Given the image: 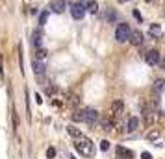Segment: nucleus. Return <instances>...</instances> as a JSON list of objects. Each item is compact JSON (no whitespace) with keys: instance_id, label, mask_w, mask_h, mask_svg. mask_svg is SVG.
Wrapping results in <instances>:
<instances>
[{"instance_id":"a878e982","label":"nucleus","mask_w":165,"mask_h":159,"mask_svg":"<svg viewBox=\"0 0 165 159\" xmlns=\"http://www.w3.org/2000/svg\"><path fill=\"white\" fill-rule=\"evenodd\" d=\"M134 17L141 22V20H143V17H141V13H139V9H134Z\"/></svg>"},{"instance_id":"a211bd4d","label":"nucleus","mask_w":165,"mask_h":159,"mask_svg":"<svg viewBox=\"0 0 165 159\" xmlns=\"http://www.w3.org/2000/svg\"><path fill=\"white\" fill-rule=\"evenodd\" d=\"M104 17H106V20H109V22H115V20H117V13H115L111 8L106 9V15H104Z\"/></svg>"},{"instance_id":"c756f323","label":"nucleus","mask_w":165,"mask_h":159,"mask_svg":"<svg viewBox=\"0 0 165 159\" xmlns=\"http://www.w3.org/2000/svg\"><path fill=\"white\" fill-rule=\"evenodd\" d=\"M69 159H76V157H74V155H69Z\"/></svg>"},{"instance_id":"4be33fe9","label":"nucleus","mask_w":165,"mask_h":159,"mask_svg":"<svg viewBox=\"0 0 165 159\" xmlns=\"http://www.w3.org/2000/svg\"><path fill=\"white\" fill-rule=\"evenodd\" d=\"M46 157H48V159H54L56 157V148L54 146H50L48 150H46Z\"/></svg>"},{"instance_id":"f8f14e48","label":"nucleus","mask_w":165,"mask_h":159,"mask_svg":"<svg viewBox=\"0 0 165 159\" xmlns=\"http://www.w3.org/2000/svg\"><path fill=\"white\" fill-rule=\"evenodd\" d=\"M100 126H102V130L111 131V130H113V117H111V115L102 117V119H100Z\"/></svg>"},{"instance_id":"ddd939ff","label":"nucleus","mask_w":165,"mask_h":159,"mask_svg":"<svg viewBox=\"0 0 165 159\" xmlns=\"http://www.w3.org/2000/svg\"><path fill=\"white\" fill-rule=\"evenodd\" d=\"M126 130H128V131H137V130H139V119H137V117H130Z\"/></svg>"},{"instance_id":"dca6fc26","label":"nucleus","mask_w":165,"mask_h":159,"mask_svg":"<svg viewBox=\"0 0 165 159\" xmlns=\"http://www.w3.org/2000/svg\"><path fill=\"white\" fill-rule=\"evenodd\" d=\"M85 11H89V13L95 15V13L99 11V4L95 2V0H89V2H85Z\"/></svg>"},{"instance_id":"b1692460","label":"nucleus","mask_w":165,"mask_h":159,"mask_svg":"<svg viewBox=\"0 0 165 159\" xmlns=\"http://www.w3.org/2000/svg\"><path fill=\"white\" fill-rule=\"evenodd\" d=\"M100 150H102V152H108V150H109V141H102V143H100Z\"/></svg>"},{"instance_id":"aec40b11","label":"nucleus","mask_w":165,"mask_h":159,"mask_svg":"<svg viewBox=\"0 0 165 159\" xmlns=\"http://www.w3.org/2000/svg\"><path fill=\"white\" fill-rule=\"evenodd\" d=\"M158 137H160V131H156V130H154V131H149V135H147L149 141H156Z\"/></svg>"},{"instance_id":"1a4fd4ad","label":"nucleus","mask_w":165,"mask_h":159,"mask_svg":"<svg viewBox=\"0 0 165 159\" xmlns=\"http://www.w3.org/2000/svg\"><path fill=\"white\" fill-rule=\"evenodd\" d=\"M32 67H34V72H35L37 76L45 74V71H46V65H45L43 59H34V61H32Z\"/></svg>"},{"instance_id":"5701e85b","label":"nucleus","mask_w":165,"mask_h":159,"mask_svg":"<svg viewBox=\"0 0 165 159\" xmlns=\"http://www.w3.org/2000/svg\"><path fill=\"white\" fill-rule=\"evenodd\" d=\"M46 19H48V11H45V13H41V17H39V24L43 26L45 22H46Z\"/></svg>"},{"instance_id":"39448f33","label":"nucleus","mask_w":165,"mask_h":159,"mask_svg":"<svg viewBox=\"0 0 165 159\" xmlns=\"http://www.w3.org/2000/svg\"><path fill=\"white\" fill-rule=\"evenodd\" d=\"M65 8H67L65 0H50V4H48V9H50L52 13H59V15L65 11Z\"/></svg>"},{"instance_id":"6ab92c4d","label":"nucleus","mask_w":165,"mask_h":159,"mask_svg":"<svg viewBox=\"0 0 165 159\" xmlns=\"http://www.w3.org/2000/svg\"><path fill=\"white\" fill-rule=\"evenodd\" d=\"M45 57H46V48H43V47L35 48V59H43L45 61Z\"/></svg>"},{"instance_id":"9b49d317","label":"nucleus","mask_w":165,"mask_h":159,"mask_svg":"<svg viewBox=\"0 0 165 159\" xmlns=\"http://www.w3.org/2000/svg\"><path fill=\"white\" fill-rule=\"evenodd\" d=\"M41 43H43V32L37 28V30L32 32V44H34L35 48H39V47H41Z\"/></svg>"},{"instance_id":"20e7f679","label":"nucleus","mask_w":165,"mask_h":159,"mask_svg":"<svg viewBox=\"0 0 165 159\" xmlns=\"http://www.w3.org/2000/svg\"><path fill=\"white\" fill-rule=\"evenodd\" d=\"M70 15H73V19H76V20L84 19L85 17V6L82 2H74L70 6Z\"/></svg>"},{"instance_id":"bb28decb","label":"nucleus","mask_w":165,"mask_h":159,"mask_svg":"<svg viewBox=\"0 0 165 159\" xmlns=\"http://www.w3.org/2000/svg\"><path fill=\"white\" fill-rule=\"evenodd\" d=\"M141 159H152V155L149 152H143V154H141Z\"/></svg>"},{"instance_id":"0eeeda50","label":"nucleus","mask_w":165,"mask_h":159,"mask_svg":"<svg viewBox=\"0 0 165 159\" xmlns=\"http://www.w3.org/2000/svg\"><path fill=\"white\" fill-rule=\"evenodd\" d=\"M123 111H124V102H123V100H115V102H111V113H109V115H111L113 119H115V117H121Z\"/></svg>"},{"instance_id":"2eb2a0df","label":"nucleus","mask_w":165,"mask_h":159,"mask_svg":"<svg viewBox=\"0 0 165 159\" xmlns=\"http://www.w3.org/2000/svg\"><path fill=\"white\" fill-rule=\"evenodd\" d=\"M152 119H154V113H152L149 107H145V109H143V120H145V124L150 126V124H152Z\"/></svg>"},{"instance_id":"9d476101","label":"nucleus","mask_w":165,"mask_h":159,"mask_svg":"<svg viewBox=\"0 0 165 159\" xmlns=\"http://www.w3.org/2000/svg\"><path fill=\"white\" fill-rule=\"evenodd\" d=\"M117 155H119L121 159H134L135 157V154L132 150L124 148V146H117Z\"/></svg>"},{"instance_id":"f03ea898","label":"nucleus","mask_w":165,"mask_h":159,"mask_svg":"<svg viewBox=\"0 0 165 159\" xmlns=\"http://www.w3.org/2000/svg\"><path fill=\"white\" fill-rule=\"evenodd\" d=\"M130 26L126 24V22H121L119 26H117V30H115V39L119 41V43H126L128 39H130Z\"/></svg>"},{"instance_id":"412c9836","label":"nucleus","mask_w":165,"mask_h":159,"mask_svg":"<svg viewBox=\"0 0 165 159\" xmlns=\"http://www.w3.org/2000/svg\"><path fill=\"white\" fill-rule=\"evenodd\" d=\"M73 120H76V122H84V113H82V111H76L74 115H73Z\"/></svg>"},{"instance_id":"393cba45","label":"nucleus","mask_w":165,"mask_h":159,"mask_svg":"<svg viewBox=\"0 0 165 159\" xmlns=\"http://www.w3.org/2000/svg\"><path fill=\"white\" fill-rule=\"evenodd\" d=\"M158 119H160L161 124H165V111H160V113H158Z\"/></svg>"},{"instance_id":"f257e3e1","label":"nucleus","mask_w":165,"mask_h":159,"mask_svg":"<svg viewBox=\"0 0 165 159\" xmlns=\"http://www.w3.org/2000/svg\"><path fill=\"white\" fill-rule=\"evenodd\" d=\"M74 148H76L84 157H93V155H95V144H93L91 139L84 137V135L76 137V141H74Z\"/></svg>"},{"instance_id":"6e6552de","label":"nucleus","mask_w":165,"mask_h":159,"mask_svg":"<svg viewBox=\"0 0 165 159\" xmlns=\"http://www.w3.org/2000/svg\"><path fill=\"white\" fill-rule=\"evenodd\" d=\"M145 59H147V63H149L150 67H154V65L160 63V52H158V50H149V52L145 54Z\"/></svg>"},{"instance_id":"cd10ccee","label":"nucleus","mask_w":165,"mask_h":159,"mask_svg":"<svg viewBox=\"0 0 165 159\" xmlns=\"http://www.w3.org/2000/svg\"><path fill=\"white\" fill-rule=\"evenodd\" d=\"M4 74V71H2V57H0V76Z\"/></svg>"},{"instance_id":"7c9ffc66","label":"nucleus","mask_w":165,"mask_h":159,"mask_svg":"<svg viewBox=\"0 0 165 159\" xmlns=\"http://www.w3.org/2000/svg\"><path fill=\"white\" fill-rule=\"evenodd\" d=\"M145 2H152V0H145Z\"/></svg>"},{"instance_id":"7ed1b4c3","label":"nucleus","mask_w":165,"mask_h":159,"mask_svg":"<svg viewBox=\"0 0 165 159\" xmlns=\"http://www.w3.org/2000/svg\"><path fill=\"white\" fill-rule=\"evenodd\" d=\"M82 113H84V122L89 124V126H95V124L99 122V119H100L99 111H97V109H93V107H87V109H84Z\"/></svg>"},{"instance_id":"f3484780","label":"nucleus","mask_w":165,"mask_h":159,"mask_svg":"<svg viewBox=\"0 0 165 159\" xmlns=\"http://www.w3.org/2000/svg\"><path fill=\"white\" fill-rule=\"evenodd\" d=\"M67 133L70 135V137H80V135H82V131L78 130V128H74V126H67Z\"/></svg>"},{"instance_id":"c85d7f7f","label":"nucleus","mask_w":165,"mask_h":159,"mask_svg":"<svg viewBox=\"0 0 165 159\" xmlns=\"http://www.w3.org/2000/svg\"><path fill=\"white\" fill-rule=\"evenodd\" d=\"M119 2H121V4H124V2H130V0H119Z\"/></svg>"},{"instance_id":"4468645a","label":"nucleus","mask_w":165,"mask_h":159,"mask_svg":"<svg viewBox=\"0 0 165 159\" xmlns=\"http://www.w3.org/2000/svg\"><path fill=\"white\" fill-rule=\"evenodd\" d=\"M152 91H154V93H163V91H165V80H156L154 81V85H152Z\"/></svg>"},{"instance_id":"423d86ee","label":"nucleus","mask_w":165,"mask_h":159,"mask_svg":"<svg viewBox=\"0 0 165 159\" xmlns=\"http://www.w3.org/2000/svg\"><path fill=\"white\" fill-rule=\"evenodd\" d=\"M128 41L134 44V47H141V44H143V41H145V35H143V32H139V30H132Z\"/></svg>"}]
</instances>
